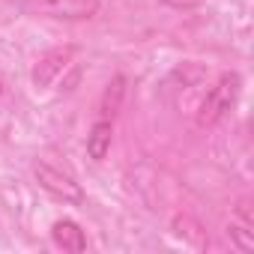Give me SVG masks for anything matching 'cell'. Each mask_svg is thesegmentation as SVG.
I'll use <instances>...</instances> for the list:
<instances>
[{
    "instance_id": "obj_3",
    "label": "cell",
    "mask_w": 254,
    "mask_h": 254,
    "mask_svg": "<svg viewBox=\"0 0 254 254\" xmlns=\"http://www.w3.org/2000/svg\"><path fill=\"white\" fill-rule=\"evenodd\" d=\"M33 177H36V183H39L51 197H57V200H63V203L78 206V203L87 200L81 183H78L69 171H63V168H57V165H51V162H36V165H33Z\"/></svg>"
},
{
    "instance_id": "obj_8",
    "label": "cell",
    "mask_w": 254,
    "mask_h": 254,
    "mask_svg": "<svg viewBox=\"0 0 254 254\" xmlns=\"http://www.w3.org/2000/svg\"><path fill=\"white\" fill-rule=\"evenodd\" d=\"M123 96H126V78L123 75H114L111 81H108V87H105V93H102V99H99V120H114V114L120 111V105H123Z\"/></svg>"
},
{
    "instance_id": "obj_2",
    "label": "cell",
    "mask_w": 254,
    "mask_h": 254,
    "mask_svg": "<svg viewBox=\"0 0 254 254\" xmlns=\"http://www.w3.org/2000/svg\"><path fill=\"white\" fill-rule=\"evenodd\" d=\"M18 9L42 18H60V21H84L99 12V0H9Z\"/></svg>"
},
{
    "instance_id": "obj_10",
    "label": "cell",
    "mask_w": 254,
    "mask_h": 254,
    "mask_svg": "<svg viewBox=\"0 0 254 254\" xmlns=\"http://www.w3.org/2000/svg\"><path fill=\"white\" fill-rule=\"evenodd\" d=\"M9 96V84H6V78H3V72H0V102H3Z\"/></svg>"
},
{
    "instance_id": "obj_4",
    "label": "cell",
    "mask_w": 254,
    "mask_h": 254,
    "mask_svg": "<svg viewBox=\"0 0 254 254\" xmlns=\"http://www.w3.org/2000/svg\"><path fill=\"white\" fill-rule=\"evenodd\" d=\"M72 57H75V48H51V51H45L33 66V84L36 87H51L63 75V69L69 66Z\"/></svg>"
},
{
    "instance_id": "obj_5",
    "label": "cell",
    "mask_w": 254,
    "mask_h": 254,
    "mask_svg": "<svg viewBox=\"0 0 254 254\" xmlns=\"http://www.w3.org/2000/svg\"><path fill=\"white\" fill-rule=\"evenodd\" d=\"M227 236H230V242L239 251H251L254 248V218H251V206L248 203H239L233 209L230 224H227Z\"/></svg>"
},
{
    "instance_id": "obj_1",
    "label": "cell",
    "mask_w": 254,
    "mask_h": 254,
    "mask_svg": "<svg viewBox=\"0 0 254 254\" xmlns=\"http://www.w3.org/2000/svg\"><path fill=\"white\" fill-rule=\"evenodd\" d=\"M239 93H242V75L239 72H224L206 93V99L200 102V111H197V126H215L221 123L233 105L239 102Z\"/></svg>"
},
{
    "instance_id": "obj_6",
    "label": "cell",
    "mask_w": 254,
    "mask_h": 254,
    "mask_svg": "<svg viewBox=\"0 0 254 254\" xmlns=\"http://www.w3.org/2000/svg\"><path fill=\"white\" fill-rule=\"evenodd\" d=\"M51 239H54V245L63 248V251H84V248H87V236H84L81 224L72 221V218L54 221V224H51Z\"/></svg>"
},
{
    "instance_id": "obj_7",
    "label": "cell",
    "mask_w": 254,
    "mask_h": 254,
    "mask_svg": "<svg viewBox=\"0 0 254 254\" xmlns=\"http://www.w3.org/2000/svg\"><path fill=\"white\" fill-rule=\"evenodd\" d=\"M111 138H114V120H93L90 135H87V156L93 162H102L111 153Z\"/></svg>"
},
{
    "instance_id": "obj_9",
    "label": "cell",
    "mask_w": 254,
    "mask_h": 254,
    "mask_svg": "<svg viewBox=\"0 0 254 254\" xmlns=\"http://www.w3.org/2000/svg\"><path fill=\"white\" fill-rule=\"evenodd\" d=\"M162 3H168V6H174V9H191V6L200 3V0H162Z\"/></svg>"
}]
</instances>
